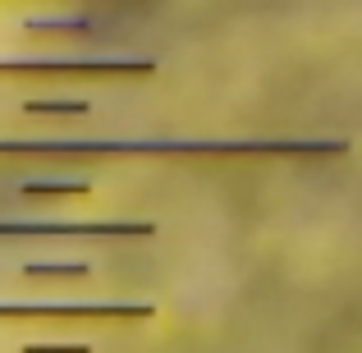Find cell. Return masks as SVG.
Instances as JSON below:
<instances>
[{
    "label": "cell",
    "instance_id": "cell-1",
    "mask_svg": "<svg viewBox=\"0 0 362 353\" xmlns=\"http://www.w3.org/2000/svg\"><path fill=\"white\" fill-rule=\"evenodd\" d=\"M344 138H0V161H330Z\"/></svg>",
    "mask_w": 362,
    "mask_h": 353
},
{
    "label": "cell",
    "instance_id": "cell-2",
    "mask_svg": "<svg viewBox=\"0 0 362 353\" xmlns=\"http://www.w3.org/2000/svg\"><path fill=\"white\" fill-rule=\"evenodd\" d=\"M156 60H0V79H88V83H115V79H156Z\"/></svg>",
    "mask_w": 362,
    "mask_h": 353
},
{
    "label": "cell",
    "instance_id": "cell-3",
    "mask_svg": "<svg viewBox=\"0 0 362 353\" xmlns=\"http://www.w3.org/2000/svg\"><path fill=\"white\" fill-rule=\"evenodd\" d=\"M156 303H0V321H151Z\"/></svg>",
    "mask_w": 362,
    "mask_h": 353
},
{
    "label": "cell",
    "instance_id": "cell-4",
    "mask_svg": "<svg viewBox=\"0 0 362 353\" xmlns=\"http://www.w3.org/2000/svg\"><path fill=\"white\" fill-rule=\"evenodd\" d=\"M156 221H0V238H156Z\"/></svg>",
    "mask_w": 362,
    "mask_h": 353
},
{
    "label": "cell",
    "instance_id": "cell-5",
    "mask_svg": "<svg viewBox=\"0 0 362 353\" xmlns=\"http://www.w3.org/2000/svg\"><path fill=\"white\" fill-rule=\"evenodd\" d=\"M18 193L23 197H88L92 184H83V179H28V184H18Z\"/></svg>",
    "mask_w": 362,
    "mask_h": 353
},
{
    "label": "cell",
    "instance_id": "cell-6",
    "mask_svg": "<svg viewBox=\"0 0 362 353\" xmlns=\"http://www.w3.org/2000/svg\"><path fill=\"white\" fill-rule=\"evenodd\" d=\"M28 280H83V275H92L88 262H28L23 266Z\"/></svg>",
    "mask_w": 362,
    "mask_h": 353
},
{
    "label": "cell",
    "instance_id": "cell-7",
    "mask_svg": "<svg viewBox=\"0 0 362 353\" xmlns=\"http://www.w3.org/2000/svg\"><path fill=\"white\" fill-rule=\"evenodd\" d=\"M23 33H74L78 37V33H92V23L78 14L74 18H23Z\"/></svg>",
    "mask_w": 362,
    "mask_h": 353
},
{
    "label": "cell",
    "instance_id": "cell-8",
    "mask_svg": "<svg viewBox=\"0 0 362 353\" xmlns=\"http://www.w3.org/2000/svg\"><path fill=\"white\" fill-rule=\"evenodd\" d=\"M23 115H88V101H23Z\"/></svg>",
    "mask_w": 362,
    "mask_h": 353
},
{
    "label": "cell",
    "instance_id": "cell-9",
    "mask_svg": "<svg viewBox=\"0 0 362 353\" xmlns=\"http://www.w3.org/2000/svg\"><path fill=\"white\" fill-rule=\"evenodd\" d=\"M23 353H92V345H23Z\"/></svg>",
    "mask_w": 362,
    "mask_h": 353
}]
</instances>
